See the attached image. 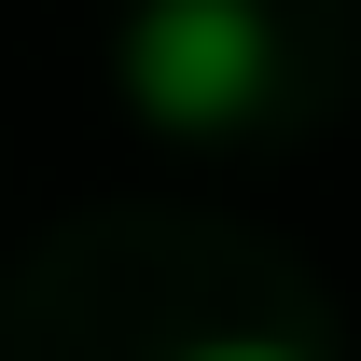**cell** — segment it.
Masks as SVG:
<instances>
[{"instance_id":"cell-2","label":"cell","mask_w":361,"mask_h":361,"mask_svg":"<svg viewBox=\"0 0 361 361\" xmlns=\"http://www.w3.org/2000/svg\"><path fill=\"white\" fill-rule=\"evenodd\" d=\"M180 361H306V348H278V334H209V348H180Z\"/></svg>"},{"instance_id":"cell-1","label":"cell","mask_w":361,"mask_h":361,"mask_svg":"<svg viewBox=\"0 0 361 361\" xmlns=\"http://www.w3.org/2000/svg\"><path fill=\"white\" fill-rule=\"evenodd\" d=\"M126 111L167 139H209L264 97V14L250 0H139L126 14Z\"/></svg>"}]
</instances>
